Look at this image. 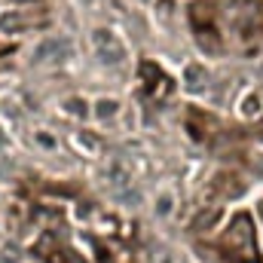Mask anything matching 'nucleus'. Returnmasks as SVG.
<instances>
[{
    "instance_id": "f257e3e1",
    "label": "nucleus",
    "mask_w": 263,
    "mask_h": 263,
    "mask_svg": "<svg viewBox=\"0 0 263 263\" xmlns=\"http://www.w3.org/2000/svg\"><path fill=\"white\" fill-rule=\"evenodd\" d=\"M220 248L230 260L236 263H260L257 257V239H254V227H251V217L248 214H239L230 230L223 233L220 239Z\"/></svg>"
},
{
    "instance_id": "f03ea898",
    "label": "nucleus",
    "mask_w": 263,
    "mask_h": 263,
    "mask_svg": "<svg viewBox=\"0 0 263 263\" xmlns=\"http://www.w3.org/2000/svg\"><path fill=\"white\" fill-rule=\"evenodd\" d=\"M141 77H150V83H147V95L162 98V95L172 92V77H165L153 62H144V65H141Z\"/></svg>"
},
{
    "instance_id": "7ed1b4c3",
    "label": "nucleus",
    "mask_w": 263,
    "mask_h": 263,
    "mask_svg": "<svg viewBox=\"0 0 263 263\" xmlns=\"http://www.w3.org/2000/svg\"><path fill=\"white\" fill-rule=\"evenodd\" d=\"M92 43H95V49L101 52L104 62H120V59H123V46H120V40H117L110 31H95Z\"/></svg>"
},
{
    "instance_id": "20e7f679",
    "label": "nucleus",
    "mask_w": 263,
    "mask_h": 263,
    "mask_svg": "<svg viewBox=\"0 0 263 263\" xmlns=\"http://www.w3.org/2000/svg\"><path fill=\"white\" fill-rule=\"evenodd\" d=\"M217 214H220L217 208H208V211H202L196 220H193V227H196V230H208V227H211V223L217 220Z\"/></svg>"
},
{
    "instance_id": "39448f33",
    "label": "nucleus",
    "mask_w": 263,
    "mask_h": 263,
    "mask_svg": "<svg viewBox=\"0 0 263 263\" xmlns=\"http://www.w3.org/2000/svg\"><path fill=\"white\" fill-rule=\"evenodd\" d=\"M65 46H67V43H62V40H49V43H43V46H40V52H37V55H40V59H46V55H52V52H62Z\"/></svg>"
},
{
    "instance_id": "423d86ee",
    "label": "nucleus",
    "mask_w": 263,
    "mask_h": 263,
    "mask_svg": "<svg viewBox=\"0 0 263 263\" xmlns=\"http://www.w3.org/2000/svg\"><path fill=\"white\" fill-rule=\"evenodd\" d=\"M114 110H117V104H114V101H101V104H98V114H101V117H110Z\"/></svg>"
},
{
    "instance_id": "0eeeda50",
    "label": "nucleus",
    "mask_w": 263,
    "mask_h": 263,
    "mask_svg": "<svg viewBox=\"0 0 263 263\" xmlns=\"http://www.w3.org/2000/svg\"><path fill=\"white\" fill-rule=\"evenodd\" d=\"M245 114H248V117L257 114V98H248V101H245Z\"/></svg>"
},
{
    "instance_id": "6e6552de",
    "label": "nucleus",
    "mask_w": 263,
    "mask_h": 263,
    "mask_svg": "<svg viewBox=\"0 0 263 263\" xmlns=\"http://www.w3.org/2000/svg\"><path fill=\"white\" fill-rule=\"evenodd\" d=\"M260 217H263V202H260Z\"/></svg>"
}]
</instances>
